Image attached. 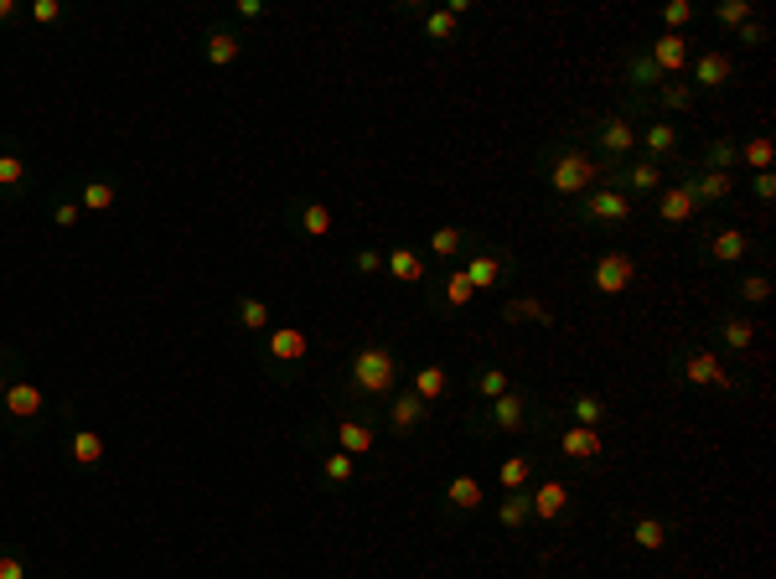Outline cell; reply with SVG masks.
<instances>
[{"label":"cell","mask_w":776,"mask_h":579,"mask_svg":"<svg viewBox=\"0 0 776 579\" xmlns=\"http://www.w3.org/2000/svg\"><path fill=\"white\" fill-rule=\"evenodd\" d=\"M559 414H564V424H585V430H601V424L611 419V399H606V393H595V388H580V393H570V404H564Z\"/></svg>","instance_id":"obj_27"},{"label":"cell","mask_w":776,"mask_h":579,"mask_svg":"<svg viewBox=\"0 0 776 579\" xmlns=\"http://www.w3.org/2000/svg\"><path fill=\"white\" fill-rule=\"evenodd\" d=\"M311 357V337L301 326H280V331H264V368H270L275 383H295Z\"/></svg>","instance_id":"obj_10"},{"label":"cell","mask_w":776,"mask_h":579,"mask_svg":"<svg viewBox=\"0 0 776 579\" xmlns=\"http://www.w3.org/2000/svg\"><path fill=\"white\" fill-rule=\"evenodd\" d=\"M544 445H554L559 461H570L580 471H595V466L606 461V435L601 430H585V424H559Z\"/></svg>","instance_id":"obj_13"},{"label":"cell","mask_w":776,"mask_h":579,"mask_svg":"<svg viewBox=\"0 0 776 579\" xmlns=\"http://www.w3.org/2000/svg\"><path fill=\"white\" fill-rule=\"evenodd\" d=\"M16 16V0H0V21H11Z\"/></svg>","instance_id":"obj_56"},{"label":"cell","mask_w":776,"mask_h":579,"mask_svg":"<svg viewBox=\"0 0 776 579\" xmlns=\"http://www.w3.org/2000/svg\"><path fill=\"white\" fill-rule=\"evenodd\" d=\"M347 409H378L404 388V357L394 352V342H357L347 357Z\"/></svg>","instance_id":"obj_1"},{"label":"cell","mask_w":776,"mask_h":579,"mask_svg":"<svg viewBox=\"0 0 776 579\" xmlns=\"http://www.w3.org/2000/svg\"><path fill=\"white\" fill-rule=\"evenodd\" d=\"M549 409V399H539V388L528 383H513L502 393V399L492 404H476L471 414H461V430L471 440H497V435H528L533 419H539Z\"/></svg>","instance_id":"obj_3"},{"label":"cell","mask_w":776,"mask_h":579,"mask_svg":"<svg viewBox=\"0 0 776 579\" xmlns=\"http://www.w3.org/2000/svg\"><path fill=\"white\" fill-rule=\"evenodd\" d=\"M642 52H647V63L658 68L663 78H683L689 63H694V37L689 32H663L658 42H647Z\"/></svg>","instance_id":"obj_19"},{"label":"cell","mask_w":776,"mask_h":579,"mask_svg":"<svg viewBox=\"0 0 776 579\" xmlns=\"http://www.w3.org/2000/svg\"><path fill=\"white\" fill-rule=\"evenodd\" d=\"M735 42H740L745 52H751V47H761V42H766V21H761V16H751V21H745L740 32H735Z\"/></svg>","instance_id":"obj_52"},{"label":"cell","mask_w":776,"mask_h":579,"mask_svg":"<svg viewBox=\"0 0 776 579\" xmlns=\"http://www.w3.org/2000/svg\"><path fill=\"white\" fill-rule=\"evenodd\" d=\"M637 156L642 161H652V166H673L678 161V125H668V119L663 114H652L647 119V125L637 130Z\"/></svg>","instance_id":"obj_20"},{"label":"cell","mask_w":776,"mask_h":579,"mask_svg":"<svg viewBox=\"0 0 776 579\" xmlns=\"http://www.w3.org/2000/svg\"><path fill=\"white\" fill-rule=\"evenodd\" d=\"M26 11H32L37 26H52V21H63V0H32Z\"/></svg>","instance_id":"obj_51"},{"label":"cell","mask_w":776,"mask_h":579,"mask_svg":"<svg viewBox=\"0 0 776 579\" xmlns=\"http://www.w3.org/2000/svg\"><path fill=\"white\" fill-rule=\"evenodd\" d=\"M668 181H678L683 192H689V202L699 207V212H709V207H725L735 192H740V176L735 171H709V166H699V161H673L668 166Z\"/></svg>","instance_id":"obj_7"},{"label":"cell","mask_w":776,"mask_h":579,"mask_svg":"<svg viewBox=\"0 0 776 579\" xmlns=\"http://www.w3.org/2000/svg\"><path fill=\"white\" fill-rule=\"evenodd\" d=\"M409 388L435 409V404H445V393H451V373H445L440 362H425V368H414V373H409Z\"/></svg>","instance_id":"obj_36"},{"label":"cell","mask_w":776,"mask_h":579,"mask_svg":"<svg viewBox=\"0 0 776 579\" xmlns=\"http://www.w3.org/2000/svg\"><path fill=\"white\" fill-rule=\"evenodd\" d=\"M420 26H425V42H435V47H451V42H461V21L445 11V6H425V16H420Z\"/></svg>","instance_id":"obj_40"},{"label":"cell","mask_w":776,"mask_h":579,"mask_svg":"<svg viewBox=\"0 0 776 579\" xmlns=\"http://www.w3.org/2000/svg\"><path fill=\"white\" fill-rule=\"evenodd\" d=\"M668 373L683 388H714L730 368H725L720 347H709V342H678V352L668 357Z\"/></svg>","instance_id":"obj_9"},{"label":"cell","mask_w":776,"mask_h":579,"mask_svg":"<svg viewBox=\"0 0 776 579\" xmlns=\"http://www.w3.org/2000/svg\"><path fill=\"white\" fill-rule=\"evenodd\" d=\"M482 507H487V486L476 481L471 471L445 481V492H440V512L445 517H471V512H482Z\"/></svg>","instance_id":"obj_22"},{"label":"cell","mask_w":776,"mask_h":579,"mask_svg":"<svg viewBox=\"0 0 776 579\" xmlns=\"http://www.w3.org/2000/svg\"><path fill=\"white\" fill-rule=\"evenodd\" d=\"M352 269H357V274H378V269H383V254H378V249H357V254H352Z\"/></svg>","instance_id":"obj_54"},{"label":"cell","mask_w":776,"mask_h":579,"mask_svg":"<svg viewBox=\"0 0 776 579\" xmlns=\"http://www.w3.org/2000/svg\"><path fill=\"white\" fill-rule=\"evenodd\" d=\"M497 321H502V326H523V321H533V326H554L559 311L549 306L544 295H507V300H502V311H497Z\"/></svg>","instance_id":"obj_26"},{"label":"cell","mask_w":776,"mask_h":579,"mask_svg":"<svg viewBox=\"0 0 776 579\" xmlns=\"http://www.w3.org/2000/svg\"><path fill=\"white\" fill-rule=\"evenodd\" d=\"M0 419H6L16 435H32V424L47 419V393H42V383L26 378V373H16L11 388H6V399H0Z\"/></svg>","instance_id":"obj_12"},{"label":"cell","mask_w":776,"mask_h":579,"mask_svg":"<svg viewBox=\"0 0 776 579\" xmlns=\"http://www.w3.org/2000/svg\"><path fill=\"white\" fill-rule=\"evenodd\" d=\"M78 212H83V207H78V197H73V192L52 197V223H57V228H73V223H78Z\"/></svg>","instance_id":"obj_48"},{"label":"cell","mask_w":776,"mask_h":579,"mask_svg":"<svg viewBox=\"0 0 776 579\" xmlns=\"http://www.w3.org/2000/svg\"><path fill=\"white\" fill-rule=\"evenodd\" d=\"M699 166H709V171H735V140L730 135H714L704 150H699ZM740 176V171H735Z\"/></svg>","instance_id":"obj_43"},{"label":"cell","mask_w":776,"mask_h":579,"mask_svg":"<svg viewBox=\"0 0 776 579\" xmlns=\"http://www.w3.org/2000/svg\"><path fill=\"white\" fill-rule=\"evenodd\" d=\"M497 528H502V533H523V528H533V502H528V492H507V497H497Z\"/></svg>","instance_id":"obj_38"},{"label":"cell","mask_w":776,"mask_h":579,"mask_svg":"<svg viewBox=\"0 0 776 579\" xmlns=\"http://www.w3.org/2000/svg\"><path fill=\"white\" fill-rule=\"evenodd\" d=\"M730 83H735V57L730 52H720V47L694 52V63H689V88L694 94H725Z\"/></svg>","instance_id":"obj_17"},{"label":"cell","mask_w":776,"mask_h":579,"mask_svg":"<svg viewBox=\"0 0 776 579\" xmlns=\"http://www.w3.org/2000/svg\"><path fill=\"white\" fill-rule=\"evenodd\" d=\"M233 321L244 326V331H270V306H264L259 295H238V306H233Z\"/></svg>","instance_id":"obj_42"},{"label":"cell","mask_w":776,"mask_h":579,"mask_svg":"<svg viewBox=\"0 0 776 579\" xmlns=\"http://www.w3.org/2000/svg\"><path fill=\"white\" fill-rule=\"evenodd\" d=\"M238 57H244V37L228 32V26H207V37H202V63H207V68H233Z\"/></svg>","instance_id":"obj_31"},{"label":"cell","mask_w":776,"mask_h":579,"mask_svg":"<svg viewBox=\"0 0 776 579\" xmlns=\"http://www.w3.org/2000/svg\"><path fill=\"white\" fill-rule=\"evenodd\" d=\"M290 223L301 228L306 238H332V228H337L332 207L316 202V197H290Z\"/></svg>","instance_id":"obj_29"},{"label":"cell","mask_w":776,"mask_h":579,"mask_svg":"<svg viewBox=\"0 0 776 579\" xmlns=\"http://www.w3.org/2000/svg\"><path fill=\"white\" fill-rule=\"evenodd\" d=\"M0 579H26V564L16 548H0Z\"/></svg>","instance_id":"obj_53"},{"label":"cell","mask_w":776,"mask_h":579,"mask_svg":"<svg viewBox=\"0 0 776 579\" xmlns=\"http://www.w3.org/2000/svg\"><path fill=\"white\" fill-rule=\"evenodd\" d=\"M751 16H756V6H751V0H720V6H714V21H720V26H730V32H740V26L751 21Z\"/></svg>","instance_id":"obj_45"},{"label":"cell","mask_w":776,"mask_h":579,"mask_svg":"<svg viewBox=\"0 0 776 579\" xmlns=\"http://www.w3.org/2000/svg\"><path fill=\"white\" fill-rule=\"evenodd\" d=\"M745 254H751V233H745L740 223H714V218H704V223L694 228V264H699V269L745 264Z\"/></svg>","instance_id":"obj_8"},{"label":"cell","mask_w":776,"mask_h":579,"mask_svg":"<svg viewBox=\"0 0 776 579\" xmlns=\"http://www.w3.org/2000/svg\"><path fill=\"white\" fill-rule=\"evenodd\" d=\"M673 523L663 512H632L626 517V538H632V548H642V554H663V548H673Z\"/></svg>","instance_id":"obj_21"},{"label":"cell","mask_w":776,"mask_h":579,"mask_svg":"<svg viewBox=\"0 0 776 579\" xmlns=\"http://www.w3.org/2000/svg\"><path fill=\"white\" fill-rule=\"evenodd\" d=\"M730 295H735V306H766L771 300V280L756 269V274H740V280L730 285Z\"/></svg>","instance_id":"obj_41"},{"label":"cell","mask_w":776,"mask_h":579,"mask_svg":"<svg viewBox=\"0 0 776 579\" xmlns=\"http://www.w3.org/2000/svg\"><path fill=\"white\" fill-rule=\"evenodd\" d=\"M714 347H725V352H751L756 347V321L745 316V311H725L720 321H714Z\"/></svg>","instance_id":"obj_28"},{"label":"cell","mask_w":776,"mask_h":579,"mask_svg":"<svg viewBox=\"0 0 776 579\" xmlns=\"http://www.w3.org/2000/svg\"><path fill=\"white\" fill-rule=\"evenodd\" d=\"M632 218H637V202L626 192H616V187H601V181H595L585 197L554 207V223L559 228H580V233H616Z\"/></svg>","instance_id":"obj_4"},{"label":"cell","mask_w":776,"mask_h":579,"mask_svg":"<svg viewBox=\"0 0 776 579\" xmlns=\"http://www.w3.org/2000/svg\"><path fill=\"white\" fill-rule=\"evenodd\" d=\"M652 218H658L663 233H678V228H689L699 218V207L689 202V192L678 187V181H663V192H658V207H652Z\"/></svg>","instance_id":"obj_24"},{"label":"cell","mask_w":776,"mask_h":579,"mask_svg":"<svg viewBox=\"0 0 776 579\" xmlns=\"http://www.w3.org/2000/svg\"><path fill=\"white\" fill-rule=\"evenodd\" d=\"M751 197H756L761 207L776 202V171H756V176H751Z\"/></svg>","instance_id":"obj_50"},{"label":"cell","mask_w":776,"mask_h":579,"mask_svg":"<svg viewBox=\"0 0 776 579\" xmlns=\"http://www.w3.org/2000/svg\"><path fill=\"white\" fill-rule=\"evenodd\" d=\"M694 16H699V11L689 6V0H668V6H663V32H683Z\"/></svg>","instance_id":"obj_47"},{"label":"cell","mask_w":776,"mask_h":579,"mask_svg":"<svg viewBox=\"0 0 776 579\" xmlns=\"http://www.w3.org/2000/svg\"><path fill=\"white\" fill-rule=\"evenodd\" d=\"M357 476V461H352V455H342V450H326L321 455V481L326 486H347Z\"/></svg>","instance_id":"obj_44"},{"label":"cell","mask_w":776,"mask_h":579,"mask_svg":"<svg viewBox=\"0 0 776 579\" xmlns=\"http://www.w3.org/2000/svg\"><path fill=\"white\" fill-rule=\"evenodd\" d=\"M533 176H539L544 187L559 197V207H564V202L585 197L595 181H601V161H595L585 145L554 135L549 145H539V156H533Z\"/></svg>","instance_id":"obj_2"},{"label":"cell","mask_w":776,"mask_h":579,"mask_svg":"<svg viewBox=\"0 0 776 579\" xmlns=\"http://www.w3.org/2000/svg\"><path fill=\"white\" fill-rule=\"evenodd\" d=\"M528 502H533V528H559L575 507V486L564 476H539L528 486Z\"/></svg>","instance_id":"obj_15"},{"label":"cell","mask_w":776,"mask_h":579,"mask_svg":"<svg viewBox=\"0 0 776 579\" xmlns=\"http://www.w3.org/2000/svg\"><path fill=\"white\" fill-rule=\"evenodd\" d=\"M771 171L776 166V140H771V130H751V135H740L735 140V171Z\"/></svg>","instance_id":"obj_30"},{"label":"cell","mask_w":776,"mask_h":579,"mask_svg":"<svg viewBox=\"0 0 776 579\" xmlns=\"http://www.w3.org/2000/svg\"><path fill=\"white\" fill-rule=\"evenodd\" d=\"M378 409H342V414H326L316 430L306 435V440H316V435H326V450H342V455H378Z\"/></svg>","instance_id":"obj_5"},{"label":"cell","mask_w":776,"mask_h":579,"mask_svg":"<svg viewBox=\"0 0 776 579\" xmlns=\"http://www.w3.org/2000/svg\"><path fill=\"white\" fill-rule=\"evenodd\" d=\"M539 461H544V450H513V455H502L497 461V492H528L533 481H539Z\"/></svg>","instance_id":"obj_23"},{"label":"cell","mask_w":776,"mask_h":579,"mask_svg":"<svg viewBox=\"0 0 776 579\" xmlns=\"http://www.w3.org/2000/svg\"><path fill=\"white\" fill-rule=\"evenodd\" d=\"M21 187H26V161L0 150V192H21Z\"/></svg>","instance_id":"obj_46"},{"label":"cell","mask_w":776,"mask_h":579,"mask_svg":"<svg viewBox=\"0 0 776 579\" xmlns=\"http://www.w3.org/2000/svg\"><path fill=\"white\" fill-rule=\"evenodd\" d=\"M663 181H668V171L652 166V161H642V156L616 161V166H601V187H616V192H626L632 202H637V197H658Z\"/></svg>","instance_id":"obj_14"},{"label":"cell","mask_w":776,"mask_h":579,"mask_svg":"<svg viewBox=\"0 0 776 579\" xmlns=\"http://www.w3.org/2000/svg\"><path fill=\"white\" fill-rule=\"evenodd\" d=\"M621 83H626V99H652V88L663 83V73L647 63L642 47H621Z\"/></svg>","instance_id":"obj_25"},{"label":"cell","mask_w":776,"mask_h":579,"mask_svg":"<svg viewBox=\"0 0 776 579\" xmlns=\"http://www.w3.org/2000/svg\"><path fill=\"white\" fill-rule=\"evenodd\" d=\"M233 11H238V21H259L264 16V0H238Z\"/></svg>","instance_id":"obj_55"},{"label":"cell","mask_w":776,"mask_h":579,"mask_svg":"<svg viewBox=\"0 0 776 579\" xmlns=\"http://www.w3.org/2000/svg\"><path fill=\"white\" fill-rule=\"evenodd\" d=\"M466 388L476 393V404H492V399H502V393L513 388V373H507L502 362H476V368L466 373Z\"/></svg>","instance_id":"obj_33"},{"label":"cell","mask_w":776,"mask_h":579,"mask_svg":"<svg viewBox=\"0 0 776 579\" xmlns=\"http://www.w3.org/2000/svg\"><path fill=\"white\" fill-rule=\"evenodd\" d=\"M471 243H476V233H471V228H461V223H440V228L430 233V254H435V259H445V264H461Z\"/></svg>","instance_id":"obj_35"},{"label":"cell","mask_w":776,"mask_h":579,"mask_svg":"<svg viewBox=\"0 0 776 579\" xmlns=\"http://www.w3.org/2000/svg\"><path fill=\"white\" fill-rule=\"evenodd\" d=\"M73 197H78L83 212H114L119 197H125V187H119V181H109V176H83L78 187H73Z\"/></svg>","instance_id":"obj_32"},{"label":"cell","mask_w":776,"mask_h":579,"mask_svg":"<svg viewBox=\"0 0 776 579\" xmlns=\"http://www.w3.org/2000/svg\"><path fill=\"white\" fill-rule=\"evenodd\" d=\"M68 450H73V461H78L83 471H94V466L104 461V435H99V430H88V424H73Z\"/></svg>","instance_id":"obj_39"},{"label":"cell","mask_w":776,"mask_h":579,"mask_svg":"<svg viewBox=\"0 0 776 579\" xmlns=\"http://www.w3.org/2000/svg\"><path fill=\"white\" fill-rule=\"evenodd\" d=\"M585 285L595 295L616 300V295H626V290L637 285V259L626 254V249H595L590 264H585Z\"/></svg>","instance_id":"obj_11"},{"label":"cell","mask_w":776,"mask_h":579,"mask_svg":"<svg viewBox=\"0 0 776 579\" xmlns=\"http://www.w3.org/2000/svg\"><path fill=\"white\" fill-rule=\"evenodd\" d=\"M461 269H466V280H471L476 295H487V290H513V280H518V254L507 249V243L476 238L471 249H466V259H461Z\"/></svg>","instance_id":"obj_6"},{"label":"cell","mask_w":776,"mask_h":579,"mask_svg":"<svg viewBox=\"0 0 776 579\" xmlns=\"http://www.w3.org/2000/svg\"><path fill=\"white\" fill-rule=\"evenodd\" d=\"M647 104H652V114H663V119H668V114H694L699 94H694L689 83H678V78H663L658 88H652V99H647Z\"/></svg>","instance_id":"obj_34"},{"label":"cell","mask_w":776,"mask_h":579,"mask_svg":"<svg viewBox=\"0 0 776 579\" xmlns=\"http://www.w3.org/2000/svg\"><path fill=\"white\" fill-rule=\"evenodd\" d=\"M425 419H430V404H425V399H420V393H414L409 383H404V388L394 393V399H388V409L378 414V424H383V430L394 435V440H409V435L420 430Z\"/></svg>","instance_id":"obj_18"},{"label":"cell","mask_w":776,"mask_h":579,"mask_svg":"<svg viewBox=\"0 0 776 579\" xmlns=\"http://www.w3.org/2000/svg\"><path fill=\"white\" fill-rule=\"evenodd\" d=\"M16 373H21V352L16 347H0V399H6V388H11Z\"/></svg>","instance_id":"obj_49"},{"label":"cell","mask_w":776,"mask_h":579,"mask_svg":"<svg viewBox=\"0 0 776 579\" xmlns=\"http://www.w3.org/2000/svg\"><path fill=\"white\" fill-rule=\"evenodd\" d=\"M383 264H388V274H394L399 285H425V280H430V274H425V259L414 254V249H404V243L383 249Z\"/></svg>","instance_id":"obj_37"},{"label":"cell","mask_w":776,"mask_h":579,"mask_svg":"<svg viewBox=\"0 0 776 579\" xmlns=\"http://www.w3.org/2000/svg\"><path fill=\"white\" fill-rule=\"evenodd\" d=\"M471 300H476V290H471V280H466L461 264H451V269H445L440 280L425 290V306H430V316H440V321H456L461 311H471Z\"/></svg>","instance_id":"obj_16"}]
</instances>
